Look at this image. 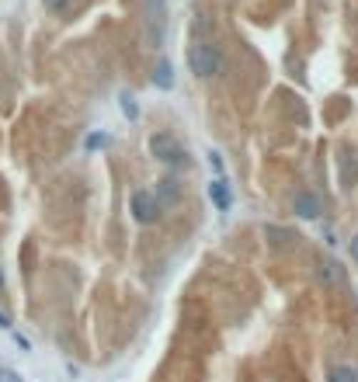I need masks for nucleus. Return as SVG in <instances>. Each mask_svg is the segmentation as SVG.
<instances>
[{
    "mask_svg": "<svg viewBox=\"0 0 358 382\" xmlns=\"http://www.w3.org/2000/svg\"><path fill=\"white\" fill-rule=\"evenodd\" d=\"M188 66L198 81H209V77H220L223 73V53L216 42H195L188 49Z\"/></svg>",
    "mask_w": 358,
    "mask_h": 382,
    "instance_id": "obj_1",
    "label": "nucleus"
},
{
    "mask_svg": "<svg viewBox=\"0 0 358 382\" xmlns=\"http://www.w3.org/2000/svg\"><path fill=\"white\" fill-rule=\"evenodd\" d=\"M150 153L167 167H178L185 164L188 157H185V150H181V143L170 136V133H157V136H150Z\"/></svg>",
    "mask_w": 358,
    "mask_h": 382,
    "instance_id": "obj_2",
    "label": "nucleus"
},
{
    "mask_svg": "<svg viewBox=\"0 0 358 382\" xmlns=\"http://www.w3.org/2000/svg\"><path fill=\"white\" fill-rule=\"evenodd\" d=\"M129 205H133V219L143 222V226H150V222H157L160 216V202L150 195V191H133V198H129Z\"/></svg>",
    "mask_w": 358,
    "mask_h": 382,
    "instance_id": "obj_3",
    "label": "nucleus"
},
{
    "mask_svg": "<svg viewBox=\"0 0 358 382\" xmlns=\"http://www.w3.org/2000/svg\"><path fill=\"white\" fill-rule=\"evenodd\" d=\"M292 209H296V216L300 219H317L320 216V198H317L313 191H296Z\"/></svg>",
    "mask_w": 358,
    "mask_h": 382,
    "instance_id": "obj_4",
    "label": "nucleus"
},
{
    "mask_svg": "<svg viewBox=\"0 0 358 382\" xmlns=\"http://www.w3.org/2000/svg\"><path fill=\"white\" fill-rule=\"evenodd\" d=\"M157 202H178L181 198V181L178 177H164L160 185H157V195H153Z\"/></svg>",
    "mask_w": 358,
    "mask_h": 382,
    "instance_id": "obj_5",
    "label": "nucleus"
},
{
    "mask_svg": "<svg viewBox=\"0 0 358 382\" xmlns=\"http://www.w3.org/2000/svg\"><path fill=\"white\" fill-rule=\"evenodd\" d=\"M209 198H213V205H216L220 212L230 209V188H226V181H223V177H216V181L209 185Z\"/></svg>",
    "mask_w": 358,
    "mask_h": 382,
    "instance_id": "obj_6",
    "label": "nucleus"
},
{
    "mask_svg": "<svg viewBox=\"0 0 358 382\" xmlns=\"http://www.w3.org/2000/svg\"><path fill=\"white\" fill-rule=\"evenodd\" d=\"M153 83H157L160 91H170V87H174V73H170V63H167V59H160V63H157Z\"/></svg>",
    "mask_w": 358,
    "mask_h": 382,
    "instance_id": "obj_7",
    "label": "nucleus"
},
{
    "mask_svg": "<svg viewBox=\"0 0 358 382\" xmlns=\"http://www.w3.org/2000/svg\"><path fill=\"white\" fill-rule=\"evenodd\" d=\"M317 282H320V285H334V282H337V264H334V261H320Z\"/></svg>",
    "mask_w": 358,
    "mask_h": 382,
    "instance_id": "obj_8",
    "label": "nucleus"
},
{
    "mask_svg": "<svg viewBox=\"0 0 358 382\" xmlns=\"http://www.w3.org/2000/svg\"><path fill=\"white\" fill-rule=\"evenodd\" d=\"M327 382H358V372L355 368H334L327 376Z\"/></svg>",
    "mask_w": 358,
    "mask_h": 382,
    "instance_id": "obj_9",
    "label": "nucleus"
},
{
    "mask_svg": "<svg viewBox=\"0 0 358 382\" xmlns=\"http://www.w3.org/2000/svg\"><path fill=\"white\" fill-rule=\"evenodd\" d=\"M118 101H122V115H126V118H139V108H136V98H133V94H122Z\"/></svg>",
    "mask_w": 358,
    "mask_h": 382,
    "instance_id": "obj_10",
    "label": "nucleus"
},
{
    "mask_svg": "<svg viewBox=\"0 0 358 382\" xmlns=\"http://www.w3.org/2000/svg\"><path fill=\"white\" fill-rule=\"evenodd\" d=\"M46 4V11H53V14H63V11H70V0H42Z\"/></svg>",
    "mask_w": 358,
    "mask_h": 382,
    "instance_id": "obj_11",
    "label": "nucleus"
},
{
    "mask_svg": "<svg viewBox=\"0 0 358 382\" xmlns=\"http://www.w3.org/2000/svg\"><path fill=\"white\" fill-rule=\"evenodd\" d=\"M105 143H108V136H91L87 139V146H91V150H94V146H105Z\"/></svg>",
    "mask_w": 358,
    "mask_h": 382,
    "instance_id": "obj_12",
    "label": "nucleus"
},
{
    "mask_svg": "<svg viewBox=\"0 0 358 382\" xmlns=\"http://www.w3.org/2000/svg\"><path fill=\"white\" fill-rule=\"evenodd\" d=\"M209 164H213V167H216V170L223 174V160H220V153H209Z\"/></svg>",
    "mask_w": 358,
    "mask_h": 382,
    "instance_id": "obj_13",
    "label": "nucleus"
},
{
    "mask_svg": "<svg viewBox=\"0 0 358 382\" xmlns=\"http://www.w3.org/2000/svg\"><path fill=\"white\" fill-rule=\"evenodd\" d=\"M348 250H352V257L358 261V237H352V244H348Z\"/></svg>",
    "mask_w": 358,
    "mask_h": 382,
    "instance_id": "obj_14",
    "label": "nucleus"
},
{
    "mask_svg": "<svg viewBox=\"0 0 358 382\" xmlns=\"http://www.w3.org/2000/svg\"><path fill=\"white\" fill-rule=\"evenodd\" d=\"M0 327H4V330L11 327V320H7V316H4V313H0Z\"/></svg>",
    "mask_w": 358,
    "mask_h": 382,
    "instance_id": "obj_15",
    "label": "nucleus"
},
{
    "mask_svg": "<svg viewBox=\"0 0 358 382\" xmlns=\"http://www.w3.org/2000/svg\"><path fill=\"white\" fill-rule=\"evenodd\" d=\"M4 379H7V382H18V379H14V376H11V372H7V376H4Z\"/></svg>",
    "mask_w": 358,
    "mask_h": 382,
    "instance_id": "obj_16",
    "label": "nucleus"
},
{
    "mask_svg": "<svg viewBox=\"0 0 358 382\" xmlns=\"http://www.w3.org/2000/svg\"><path fill=\"white\" fill-rule=\"evenodd\" d=\"M0 289H4V272H0Z\"/></svg>",
    "mask_w": 358,
    "mask_h": 382,
    "instance_id": "obj_17",
    "label": "nucleus"
}]
</instances>
